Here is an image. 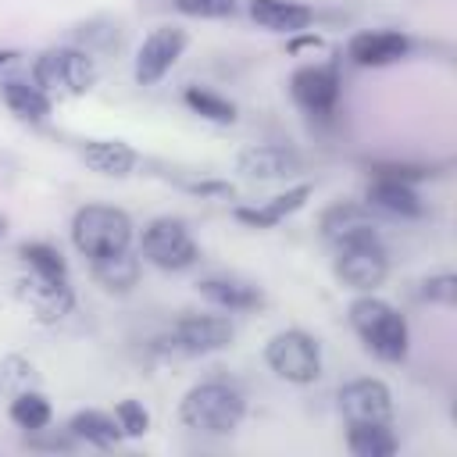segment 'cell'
I'll return each instance as SVG.
<instances>
[{
    "label": "cell",
    "mask_w": 457,
    "mask_h": 457,
    "mask_svg": "<svg viewBox=\"0 0 457 457\" xmlns=\"http://www.w3.org/2000/svg\"><path fill=\"white\" fill-rule=\"evenodd\" d=\"M114 421H118L121 436H129V439H139V436L150 432V411L132 396L114 403Z\"/></svg>",
    "instance_id": "obj_29"
},
{
    "label": "cell",
    "mask_w": 457,
    "mask_h": 457,
    "mask_svg": "<svg viewBox=\"0 0 457 457\" xmlns=\"http://www.w3.org/2000/svg\"><path fill=\"white\" fill-rule=\"evenodd\" d=\"M350 328L357 332V339L364 343L368 353H375L378 361L386 364H400L411 350V328H407V318L382 296L375 293H361L350 311Z\"/></svg>",
    "instance_id": "obj_1"
},
{
    "label": "cell",
    "mask_w": 457,
    "mask_h": 457,
    "mask_svg": "<svg viewBox=\"0 0 457 457\" xmlns=\"http://www.w3.org/2000/svg\"><path fill=\"white\" fill-rule=\"evenodd\" d=\"M364 200H368V207L393 214V218H421L425 214V200L418 196V189L411 182H396V179H382V175H371Z\"/></svg>",
    "instance_id": "obj_15"
},
{
    "label": "cell",
    "mask_w": 457,
    "mask_h": 457,
    "mask_svg": "<svg viewBox=\"0 0 457 457\" xmlns=\"http://www.w3.org/2000/svg\"><path fill=\"white\" fill-rule=\"evenodd\" d=\"M339 414L346 425H393V393L382 378H353L339 389Z\"/></svg>",
    "instance_id": "obj_11"
},
{
    "label": "cell",
    "mask_w": 457,
    "mask_h": 457,
    "mask_svg": "<svg viewBox=\"0 0 457 457\" xmlns=\"http://www.w3.org/2000/svg\"><path fill=\"white\" fill-rule=\"evenodd\" d=\"M293 104L311 118H328L339 104V71L336 64H303L289 75Z\"/></svg>",
    "instance_id": "obj_10"
},
{
    "label": "cell",
    "mask_w": 457,
    "mask_h": 457,
    "mask_svg": "<svg viewBox=\"0 0 457 457\" xmlns=\"http://www.w3.org/2000/svg\"><path fill=\"white\" fill-rule=\"evenodd\" d=\"M32 82L54 100L61 96H82L96 82V64L89 50L79 46H50L32 61Z\"/></svg>",
    "instance_id": "obj_4"
},
{
    "label": "cell",
    "mask_w": 457,
    "mask_h": 457,
    "mask_svg": "<svg viewBox=\"0 0 457 457\" xmlns=\"http://www.w3.org/2000/svg\"><path fill=\"white\" fill-rule=\"evenodd\" d=\"M18 257H21V268L39 275V278H57L64 282L68 278V261L57 246L43 243V239H32V243H21L18 246Z\"/></svg>",
    "instance_id": "obj_25"
},
{
    "label": "cell",
    "mask_w": 457,
    "mask_h": 457,
    "mask_svg": "<svg viewBox=\"0 0 457 457\" xmlns=\"http://www.w3.org/2000/svg\"><path fill=\"white\" fill-rule=\"evenodd\" d=\"M89 275L107 293H129L139 278V257L132 253V246L121 253H111V257H96V261H89Z\"/></svg>",
    "instance_id": "obj_23"
},
{
    "label": "cell",
    "mask_w": 457,
    "mask_h": 457,
    "mask_svg": "<svg viewBox=\"0 0 457 457\" xmlns=\"http://www.w3.org/2000/svg\"><path fill=\"white\" fill-rule=\"evenodd\" d=\"M264 361L282 382H293V386H311L321 375V346L303 328L275 332L264 346Z\"/></svg>",
    "instance_id": "obj_6"
},
{
    "label": "cell",
    "mask_w": 457,
    "mask_h": 457,
    "mask_svg": "<svg viewBox=\"0 0 457 457\" xmlns=\"http://www.w3.org/2000/svg\"><path fill=\"white\" fill-rule=\"evenodd\" d=\"M139 257L150 261L154 268L161 271H182V268H193L196 257H200V246L189 232V225L182 218H154L143 236H139Z\"/></svg>",
    "instance_id": "obj_7"
},
{
    "label": "cell",
    "mask_w": 457,
    "mask_h": 457,
    "mask_svg": "<svg viewBox=\"0 0 457 457\" xmlns=\"http://www.w3.org/2000/svg\"><path fill=\"white\" fill-rule=\"evenodd\" d=\"M25 446H32V450H75V436L68 432V436H50V439H39V432H25Z\"/></svg>",
    "instance_id": "obj_33"
},
{
    "label": "cell",
    "mask_w": 457,
    "mask_h": 457,
    "mask_svg": "<svg viewBox=\"0 0 457 457\" xmlns=\"http://www.w3.org/2000/svg\"><path fill=\"white\" fill-rule=\"evenodd\" d=\"M82 161L100 171V175H111V179H125L136 171L139 164V154L121 143V139H86L82 143Z\"/></svg>",
    "instance_id": "obj_21"
},
{
    "label": "cell",
    "mask_w": 457,
    "mask_h": 457,
    "mask_svg": "<svg viewBox=\"0 0 457 457\" xmlns=\"http://www.w3.org/2000/svg\"><path fill=\"white\" fill-rule=\"evenodd\" d=\"M175 11L186 18H228L236 14V0H175Z\"/></svg>",
    "instance_id": "obj_32"
},
{
    "label": "cell",
    "mask_w": 457,
    "mask_h": 457,
    "mask_svg": "<svg viewBox=\"0 0 457 457\" xmlns=\"http://www.w3.org/2000/svg\"><path fill=\"white\" fill-rule=\"evenodd\" d=\"M332 250H336L332 271H336V278L343 286H350L357 293H371L375 286L386 282V275H389V253L382 246L378 228L375 232H361L353 239H343Z\"/></svg>",
    "instance_id": "obj_5"
},
{
    "label": "cell",
    "mask_w": 457,
    "mask_h": 457,
    "mask_svg": "<svg viewBox=\"0 0 457 457\" xmlns=\"http://www.w3.org/2000/svg\"><path fill=\"white\" fill-rule=\"evenodd\" d=\"M236 164L246 179L275 182V179H289L300 171V154L289 146H278V143H257V146H246Z\"/></svg>",
    "instance_id": "obj_14"
},
{
    "label": "cell",
    "mask_w": 457,
    "mask_h": 457,
    "mask_svg": "<svg viewBox=\"0 0 457 457\" xmlns=\"http://www.w3.org/2000/svg\"><path fill=\"white\" fill-rule=\"evenodd\" d=\"M236 328L225 314H182L171 321V328L161 336V343L182 357H204L218 353L232 343Z\"/></svg>",
    "instance_id": "obj_8"
},
{
    "label": "cell",
    "mask_w": 457,
    "mask_h": 457,
    "mask_svg": "<svg viewBox=\"0 0 457 457\" xmlns=\"http://www.w3.org/2000/svg\"><path fill=\"white\" fill-rule=\"evenodd\" d=\"M371 175H382V179H396V182H421L428 179V168L425 164H411V161H371L368 164Z\"/></svg>",
    "instance_id": "obj_31"
},
{
    "label": "cell",
    "mask_w": 457,
    "mask_h": 457,
    "mask_svg": "<svg viewBox=\"0 0 457 457\" xmlns=\"http://www.w3.org/2000/svg\"><path fill=\"white\" fill-rule=\"evenodd\" d=\"M182 100H186V107H189L193 114H200V118H207V121H214V125H232V121H236V104L225 100V96L214 93V89L189 86V89L182 93Z\"/></svg>",
    "instance_id": "obj_27"
},
{
    "label": "cell",
    "mask_w": 457,
    "mask_h": 457,
    "mask_svg": "<svg viewBox=\"0 0 457 457\" xmlns=\"http://www.w3.org/2000/svg\"><path fill=\"white\" fill-rule=\"evenodd\" d=\"M68 432L75 436V443H86V446H96V450H111V446L121 443V428H118L114 414H104L96 407L75 411L68 418Z\"/></svg>",
    "instance_id": "obj_22"
},
{
    "label": "cell",
    "mask_w": 457,
    "mask_h": 457,
    "mask_svg": "<svg viewBox=\"0 0 457 457\" xmlns=\"http://www.w3.org/2000/svg\"><path fill=\"white\" fill-rule=\"evenodd\" d=\"M346 450L353 457H393L400 439L393 436L389 421L382 425H346Z\"/></svg>",
    "instance_id": "obj_24"
},
{
    "label": "cell",
    "mask_w": 457,
    "mask_h": 457,
    "mask_svg": "<svg viewBox=\"0 0 457 457\" xmlns=\"http://www.w3.org/2000/svg\"><path fill=\"white\" fill-rule=\"evenodd\" d=\"M375 228L378 225L371 221V207L368 204H346V200H339V204L325 207L321 218H318V232H321V239L328 246H336L343 239H353L361 232H375Z\"/></svg>",
    "instance_id": "obj_18"
},
{
    "label": "cell",
    "mask_w": 457,
    "mask_h": 457,
    "mask_svg": "<svg viewBox=\"0 0 457 457\" xmlns=\"http://www.w3.org/2000/svg\"><path fill=\"white\" fill-rule=\"evenodd\" d=\"M14 57H18V54H14V50H0V68H4V64H11V61H14Z\"/></svg>",
    "instance_id": "obj_35"
},
{
    "label": "cell",
    "mask_w": 457,
    "mask_h": 457,
    "mask_svg": "<svg viewBox=\"0 0 457 457\" xmlns=\"http://www.w3.org/2000/svg\"><path fill=\"white\" fill-rule=\"evenodd\" d=\"M186 43H189V36L182 29H175V25H157L154 32H146L143 43H139V50H136V64H132L136 82L139 86L161 82L175 68V61L182 57Z\"/></svg>",
    "instance_id": "obj_9"
},
{
    "label": "cell",
    "mask_w": 457,
    "mask_h": 457,
    "mask_svg": "<svg viewBox=\"0 0 457 457\" xmlns=\"http://www.w3.org/2000/svg\"><path fill=\"white\" fill-rule=\"evenodd\" d=\"M311 193H314L311 182H296V186H289L286 193H275V196L264 200V204L236 207V221H243V225H250V228H275L278 221H286L289 214H296V211L311 200Z\"/></svg>",
    "instance_id": "obj_16"
},
{
    "label": "cell",
    "mask_w": 457,
    "mask_h": 457,
    "mask_svg": "<svg viewBox=\"0 0 457 457\" xmlns=\"http://www.w3.org/2000/svg\"><path fill=\"white\" fill-rule=\"evenodd\" d=\"M189 193H200V196H232V186L228 182H218V179H200V182H186Z\"/></svg>",
    "instance_id": "obj_34"
},
{
    "label": "cell",
    "mask_w": 457,
    "mask_h": 457,
    "mask_svg": "<svg viewBox=\"0 0 457 457\" xmlns=\"http://www.w3.org/2000/svg\"><path fill=\"white\" fill-rule=\"evenodd\" d=\"M71 243L86 261L132 246V218L114 204H86L71 218Z\"/></svg>",
    "instance_id": "obj_3"
},
{
    "label": "cell",
    "mask_w": 457,
    "mask_h": 457,
    "mask_svg": "<svg viewBox=\"0 0 457 457\" xmlns=\"http://www.w3.org/2000/svg\"><path fill=\"white\" fill-rule=\"evenodd\" d=\"M418 296H421V300H428V303H443V307H453V300H457V275H450V271H439V275H428V278H421V289H418Z\"/></svg>",
    "instance_id": "obj_30"
},
{
    "label": "cell",
    "mask_w": 457,
    "mask_h": 457,
    "mask_svg": "<svg viewBox=\"0 0 457 457\" xmlns=\"http://www.w3.org/2000/svg\"><path fill=\"white\" fill-rule=\"evenodd\" d=\"M411 54V39L396 29H364L353 32L346 43V57L357 68H386Z\"/></svg>",
    "instance_id": "obj_12"
},
{
    "label": "cell",
    "mask_w": 457,
    "mask_h": 457,
    "mask_svg": "<svg viewBox=\"0 0 457 457\" xmlns=\"http://www.w3.org/2000/svg\"><path fill=\"white\" fill-rule=\"evenodd\" d=\"M18 296L29 303V311L39 321H61L75 307V293H71V282L68 278L57 282V278H39L32 271H25L18 278Z\"/></svg>",
    "instance_id": "obj_13"
},
{
    "label": "cell",
    "mask_w": 457,
    "mask_h": 457,
    "mask_svg": "<svg viewBox=\"0 0 457 457\" xmlns=\"http://www.w3.org/2000/svg\"><path fill=\"white\" fill-rule=\"evenodd\" d=\"M196 289L218 311H257L264 303V293L239 275H207V278H200Z\"/></svg>",
    "instance_id": "obj_17"
},
{
    "label": "cell",
    "mask_w": 457,
    "mask_h": 457,
    "mask_svg": "<svg viewBox=\"0 0 457 457\" xmlns=\"http://www.w3.org/2000/svg\"><path fill=\"white\" fill-rule=\"evenodd\" d=\"M0 389L4 393H25V389H36V368L25 361V357H18V353H7L4 361H0Z\"/></svg>",
    "instance_id": "obj_28"
},
{
    "label": "cell",
    "mask_w": 457,
    "mask_h": 457,
    "mask_svg": "<svg viewBox=\"0 0 457 457\" xmlns=\"http://www.w3.org/2000/svg\"><path fill=\"white\" fill-rule=\"evenodd\" d=\"M243 414H246V396L228 378H204L179 403L182 425L193 428V432H204V436H228V432H236Z\"/></svg>",
    "instance_id": "obj_2"
},
{
    "label": "cell",
    "mask_w": 457,
    "mask_h": 457,
    "mask_svg": "<svg viewBox=\"0 0 457 457\" xmlns=\"http://www.w3.org/2000/svg\"><path fill=\"white\" fill-rule=\"evenodd\" d=\"M250 18L268 32L296 36L314 21V11L300 0H250Z\"/></svg>",
    "instance_id": "obj_19"
},
{
    "label": "cell",
    "mask_w": 457,
    "mask_h": 457,
    "mask_svg": "<svg viewBox=\"0 0 457 457\" xmlns=\"http://www.w3.org/2000/svg\"><path fill=\"white\" fill-rule=\"evenodd\" d=\"M4 232H7V221H4V214H0V239H4Z\"/></svg>",
    "instance_id": "obj_36"
},
{
    "label": "cell",
    "mask_w": 457,
    "mask_h": 457,
    "mask_svg": "<svg viewBox=\"0 0 457 457\" xmlns=\"http://www.w3.org/2000/svg\"><path fill=\"white\" fill-rule=\"evenodd\" d=\"M0 96H4L7 111H11L18 121H29V125L46 121L50 111H54V100H50L32 79H4V82H0Z\"/></svg>",
    "instance_id": "obj_20"
},
{
    "label": "cell",
    "mask_w": 457,
    "mask_h": 457,
    "mask_svg": "<svg viewBox=\"0 0 457 457\" xmlns=\"http://www.w3.org/2000/svg\"><path fill=\"white\" fill-rule=\"evenodd\" d=\"M7 414H11V421H14L18 428H25V432H43V428L50 425V418H54V407H50V400H46L39 389H25V393H14V396H11Z\"/></svg>",
    "instance_id": "obj_26"
}]
</instances>
